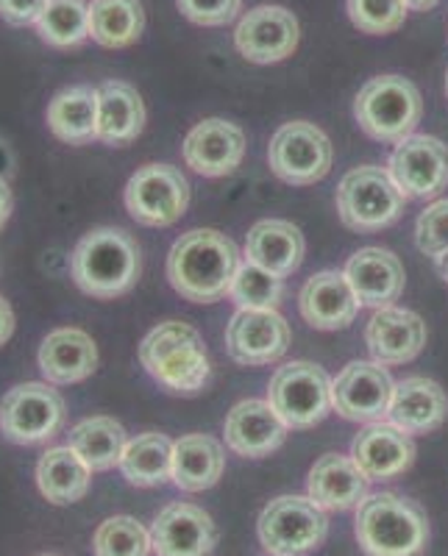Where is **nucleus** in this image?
Wrapping results in <instances>:
<instances>
[{"label":"nucleus","mask_w":448,"mask_h":556,"mask_svg":"<svg viewBox=\"0 0 448 556\" xmlns=\"http://www.w3.org/2000/svg\"><path fill=\"white\" fill-rule=\"evenodd\" d=\"M240 270V251L215 228H196L173 242L167 281L192 304H215L232 292Z\"/></svg>","instance_id":"1"},{"label":"nucleus","mask_w":448,"mask_h":556,"mask_svg":"<svg viewBox=\"0 0 448 556\" xmlns=\"http://www.w3.org/2000/svg\"><path fill=\"white\" fill-rule=\"evenodd\" d=\"M70 276L92 298L126 295L139 278V245L126 228H92L70 253Z\"/></svg>","instance_id":"2"},{"label":"nucleus","mask_w":448,"mask_h":556,"mask_svg":"<svg viewBox=\"0 0 448 556\" xmlns=\"http://www.w3.org/2000/svg\"><path fill=\"white\" fill-rule=\"evenodd\" d=\"M357 543L368 556H421L430 545V518L398 493L368 495L357 506Z\"/></svg>","instance_id":"3"},{"label":"nucleus","mask_w":448,"mask_h":556,"mask_svg":"<svg viewBox=\"0 0 448 556\" xmlns=\"http://www.w3.org/2000/svg\"><path fill=\"white\" fill-rule=\"evenodd\" d=\"M139 362L151 379L176 395H196L209 381L207 345L190 323H159L139 345Z\"/></svg>","instance_id":"4"},{"label":"nucleus","mask_w":448,"mask_h":556,"mask_svg":"<svg viewBox=\"0 0 448 556\" xmlns=\"http://www.w3.org/2000/svg\"><path fill=\"white\" fill-rule=\"evenodd\" d=\"M423 101L415 84L405 76H376L357 92L353 117L362 131L379 142L398 146L421 123Z\"/></svg>","instance_id":"5"},{"label":"nucleus","mask_w":448,"mask_h":556,"mask_svg":"<svg viewBox=\"0 0 448 556\" xmlns=\"http://www.w3.org/2000/svg\"><path fill=\"white\" fill-rule=\"evenodd\" d=\"M257 534L271 556H307L326 540V509L310 495H278L259 515Z\"/></svg>","instance_id":"6"},{"label":"nucleus","mask_w":448,"mask_h":556,"mask_svg":"<svg viewBox=\"0 0 448 556\" xmlns=\"http://www.w3.org/2000/svg\"><path fill=\"white\" fill-rule=\"evenodd\" d=\"M405 192L398 190L390 173L376 165L346 173L337 187V212L351 231L371 235L393 226L405 212Z\"/></svg>","instance_id":"7"},{"label":"nucleus","mask_w":448,"mask_h":556,"mask_svg":"<svg viewBox=\"0 0 448 556\" xmlns=\"http://www.w3.org/2000/svg\"><path fill=\"white\" fill-rule=\"evenodd\" d=\"M64 399L48 381L17 384L0 401V431L9 443L39 445L48 443L62 431Z\"/></svg>","instance_id":"8"},{"label":"nucleus","mask_w":448,"mask_h":556,"mask_svg":"<svg viewBox=\"0 0 448 556\" xmlns=\"http://www.w3.org/2000/svg\"><path fill=\"white\" fill-rule=\"evenodd\" d=\"M128 215L139 226L167 228L190 206V184L173 165H142L126 184L123 192Z\"/></svg>","instance_id":"9"},{"label":"nucleus","mask_w":448,"mask_h":556,"mask_svg":"<svg viewBox=\"0 0 448 556\" xmlns=\"http://www.w3.org/2000/svg\"><path fill=\"white\" fill-rule=\"evenodd\" d=\"M267 401L290 429H312L332 409V379L312 362H290L271 379Z\"/></svg>","instance_id":"10"},{"label":"nucleus","mask_w":448,"mask_h":556,"mask_svg":"<svg viewBox=\"0 0 448 556\" xmlns=\"http://www.w3.org/2000/svg\"><path fill=\"white\" fill-rule=\"evenodd\" d=\"M332 159H335V151L326 134L303 121L285 123L267 146L271 170L282 181L296 184V187L321 181L332 170Z\"/></svg>","instance_id":"11"},{"label":"nucleus","mask_w":448,"mask_h":556,"mask_svg":"<svg viewBox=\"0 0 448 556\" xmlns=\"http://www.w3.org/2000/svg\"><path fill=\"white\" fill-rule=\"evenodd\" d=\"M393 384L387 367L379 362H351L332 381V406L337 415L357 424H382L390 415Z\"/></svg>","instance_id":"12"},{"label":"nucleus","mask_w":448,"mask_h":556,"mask_svg":"<svg viewBox=\"0 0 448 556\" xmlns=\"http://www.w3.org/2000/svg\"><path fill=\"white\" fill-rule=\"evenodd\" d=\"M387 173L405 198H435L448 187V146L437 137L410 134L390 156Z\"/></svg>","instance_id":"13"},{"label":"nucleus","mask_w":448,"mask_h":556,"mask_svg":"<svg viewBox=\"0 0 448 556\" xmlns=\"http://www.w3.org/2000/svg\"><path fill=\"white\" fill-rule=\"evenodd\" d=\"M290 348V323L276 309H240L226 329V351L237 365L262 367Z\"/></svg>","instance_id":"14"},{"label":"nucleus","mask_w":448,"mask_h":556,"mask_svg":"<svg viewBox=\"0 0 448 556\" xmlns=\"http://www.w3.org/2000/svg\"><path fill=\"white\" fill-rule=\"evenodd\" d=\"M301 39V28L290 9L257 7L237 23L234 45L242 59L253 64H276L293 56Z\"/></svg>","instance_id":"15"},{"label":"nucleus","mask_w":448,"mask_h":556,"mask_svg":"<svg viewBox=\"0 0 448 556\" xmlns=\"http://www.w3.org/2000/svg\"><path fill=\"white\" fill-rule=\"evenodd\" d=\"M157 556H209L217 545V529L196 504H167L151 526Z\"/></svg>","instance_id":"16"},{"label":"nucleus","mask_w":448,"mask_h":556,"mask_svg":"<svg viewBox=\"0 0 448 556\" xmlns=\"http://www.w3.org/2000/svg\"><path fill=\"white\" fill-rule=\"evenodd\" d=\"M182 153L187 167L196 170L198 176H228L240 167L242 156H246V134L234 123L209 117L187 134Z\"/></svg>","instance_id":"17"},{"label":"nucleus","mask_w":448,"mask_h":556,"mask_svg":"<svg viewBox=\"0 0 448 556\" xmlns=\"http://www.w3.org/2000/svg\"><path fill=\"white\" fill-rule=\"evenodd\" d=\"M287 429L290 426L278 417L271 401H240L226 417L223 434H226V445L234 454L248 456V459H262V456L273 454L282 448L287 440Z\"/></svg>","instance_id":"18"},{"label":"nucleus","mask_w":448,"mask_h":556,"mask_svg":"<svg viewBox=\"0 0 448 556\" xmlns=\"http://www.w3.org/2000/svg\"><path fill=\"white\" fill-rule=\"evenodd\" d=\"M351 459L371 481H387L407 473L415 462V443L405 429L393 424H368L353 437Z\"/></svg>","instance_id":"19"},{"label":"nucleus","mask_w":448,"mask_h":556,"mask_svg":"<svg viewBox=\"0 0 448 556\" xmlns=\"http://www.w3.org/2000/svg\"><path fill=\"white\" fill-rule=\"evenodd\" d=\"M39 374L48 384H78L98 367V345L84 329L62 326L45 337L37 351Z\"/></svg>","instance_id":"20"},{"label":"nucleus","mask_w":448,"mask_h":556,"mask_svg":"<svg viewBox=\"0 0 448 556\" xmlns=\"http://www.w3.org/2000/svg\"><path fill=\"white\" fill-rule=\"evenodd\" d=\"M346 278L360 306L385 309L405 292V267L385 248H362L348 260Z\"/></svg>","instance_id":"21"},{"label":"nucleus","mask_w":448,"mask_h":556,"mask_svg":"<svg viewBox=\"0 0 448 556\" xmlns=\"http://www.w3.org/2000/svg\"><path fill=\"white\" fill-rule=\"evenodd\" d=\"M365 342L379 365H405L415 359L426 345V323L410 309L385 306L376 309L368 323Z\"/></svg>","instance_id":"22"},{"label":"nucleus","mask_w":448,"mask_h":556,"mask_svg":"<svg viewBox=\"0 0 448 556\" xmlns=\"http://www.w3.org/2000/svg\"><path fill=\"white\" fill-rule=\"evenodd\" d=\"M298 306H301L303 320L310 323L312 329L321 331L346 329L360 312V301L353 295L346 273L337 270L315 273L303 285L301 295H298Z\"/></svg>","instance_id":"23"},{"label":"nucleus","mask_w":448,"mask_h":556,"mask_svg":"<svg viewBox=\"0 0 448 556\" xmlns=\"http://www.w3.org/2000/svg\"><path fill=\"white\" fill-rule=\"evenodd\" d=\"M368 481L351 456L326 454L312 465L307 493L326 513H346L368 498Z\"/></svg>","instance_id":"24"},{"label":"nucleus","mask_w":448,"mask_h":556,"mask_svg":"<svg viewBox=\"0 0 448 556\" xmlns=\"http://www.w3.org/2000/svg\"><path fill=\"white\" fill-rule=\"evenodd\" d=\"M448 415V399L443 387L423 376H410L398 381L393 390L390 420L393 426L405 429L407 434H430L440 429Z\"/></svg>","instance_id":"25"},{"label":"nucleus","mask_w":448,"mask_h":556,"mask_svg":"<svg viewBox=\"0 0 448 556\" xmlns=\"http://www.w3.org/2000/svg\"><path fill=\"white\" fill-rule=\"evenodd\" d=\"M303 251H307V242H303L301 228L287 220H259L248 231V262L278 278L293 276L301 267Z\"/></svg>","instance_id":"26"},{"label":"nucleus","mask_w":448,"mask_h":556,"mask_svg":"<svg viewBox=\"0 0 448 556\" xmlns=\"http://www.w3.org/2000/svg\"><path fill=\"white\" fill-rule=\"evenodd\" d=\"M146 126V103L137 89L126 81H103L98 87V131L103 146H126L137 139Z\"/></svg>","instance_id":"27"},{"label":"nucleus","mask_w":448,"mask_h":556,"mask_svg":"<svg viewBox=\"0 0 448 556\" xmlns=\"http://www.w3.org/2000/svg\"><path fill=\"white\" fill-rule=\"evenodd\" d=\"M226 456L209 434H184L173 443V484L184 493H203L221 481Z\"/></svg>","instance_id":"28"},{"label":"nucleus","mask_w":448,"mask_h":556,"mask_svg":"<svg viewBox=\"0 0 448 556\" xmlns=\"http://www.w3.org/2000/svg\"><path fill=\"white\" fill-rule=\"evenodd\" d=\"M89 481H92V470L70 445H53L39 456L37 486L48 504H76L89 493Z\"/></svg>","instance_id":"29"},{"label":"nucleus","mask_w":448,"mask_h":556,"mask_svg":"<svg viewBox=\"0 0 448 556\" xmlns=\"http://www.w3.org/2000/svg\"><path fill=\"white\" fill-rule=\"evenodd\" d=\"M48 128L67 146H84L98 131V87L73 84L53 96L45 112Z\"/></svg>","instance_id":"30"},{"label":"nucleus","mask_w":448,"mask_h":556,"mask_svg":"<svg viewBox=\"0 0 448 556\" xmlns=\"http://www.w3.org/2000/svg\"><path fill=\"white\" fill-rule=\"evenodd\" d=\"M126 443V429L114 417L107 415L84 417L67 434V445L87 462L92 473L112 470L114 465H121Z\"/></svg>","instance_id":"31"},{"label":"nucleus","mask_w":448,"mask_h":556,"mask_svg":"<svg viewBox=\"0 0 448 556\" xmlns=\"http://www.w3.org/2000/svg\"><path fill=\"white\" fill-rule=\"evenodd\" d=\"M117 468L134 486L167 484L173 481V440L159 431L137 434L126 443Z\"/></svg>","instance_id":"32"},{"label":"nucleus","mask_w":448,"mask_h":556,"mask_svg":"<svg viewBox=\"0 0 448 556\" xmlns=\"http://www.w3.org/2000/svg\"><path fill=\"white\" fill-rule=\"evenodd\" d=\"M146 12L139 0H92L89 3V39L109 51L128 48L142 37Z\"/></svg>","instance_id":"33"},{"label":"nucleus","mask_w":448,"mask_h":556,"mask_svg":"<svg viewBox=\"0 0 448 556\" xmlns=\"http://www.w3.org/2000/svg\"><path fill=\"white\" fill-rule=\"evenodd\" d=\"M39 39L59 51L78 48L89 39V3L87 0H48V7L34 23Z\"/></svg>","instance_id":"34"},{"label":"nucleus","mask_w":448,"mask_h":556,"mask_svg":"<svg viewBox=\"0 0 448 556\" xmlns=\"http://www.w3.org/2000/svg\"><path fill=\"white\" fill-rule=\"evenodd\" d=\"M151 551V531L132 515L107 518L92 538V554L96 556H148Z\"/></svg>","instance_id":"35"},{"label":"nucleus","mask_w":448,"mask_h":556,"mask_svg":"<svg viewBox=\"0 0 448 556\" xmlns=\"http://www.w3.org/2000/svg\"><path fill=\"white\" fill-rule=\"evenodd\" d=\"M228 295L234 298V304L240 309H276L282 295H285V285L278 276L248 262L237 270Z\"/></svg>","instance_id":"36"},{"label":"nucleus","mask_w":448,"mask_h":556,"mask_svg":"<svg viewBox=\"0 0 448 556\" xmlns=\"http://www.w3.org/2000/svg\"><path fill=\"white\" fill-rule=\"evenodd\" d=\"M348 17L362 34H393L405 26L407 3L405 0H346Z\"/></svg>","instance_id":"37"},{"label":"nucleus","mask_w":448,"mask_h":556,"mask_svg":"<svg viewBox=\"0 0 448 556\" xmlns=\"http://www.w3.org/2000/svg\"><path fill=\"white\" fill-rule=\"evenodd\" d=\"M415 240L426 256H443L448 253V198L426 206L418 217Z\"/></svg>","instance_id":"38"},{"label":"nucleus","mask_w":448,"mask_h":556,"mask_svg":"<svg viewBox=\"0 0 448 556\" xmlns=\"http://www.w3.org/2000/svg\"><path fill=\"white\" fill-rule=\"evenodd\" d=\"M178 12L196 26H228L242 9V0H176Z\"/></svg>","instance_id":"39"},{"label":"nucleus","mask_w":448,"mask_h":556,"mask_svg":"<svg viewBox=\"0 0 448 556\" xmlns=\"http://www.w3.org/2000/svg\"><path fill=\"white\" fill-rule=\"evenodd\" d=\"M48 0H0V20L9 26H34Z\"/></svg>","instance_id":"40"},{"label":"nucleus","mask_w":448,"mask_h":556,"mask_svg":"<svg viewBox=\"0 0 448 556\" xmlns=\"http://www.w3.org/2000/svg\"><path fill=\"white\" fill-rule=\"evenodd\" d=\"M14 334V309L9 301L0 295V345H7Z\"/></svg>","instance_id":"41"},{"label":"nucleus","mask_w":448,"mask_h":556,"mask_svg":"<svg viewBox=\"0 0 448 556\" xmlns=\"http://www.w3.org/2000/svg\"><path fill=\"white\" fill-rule=\"evenodd\" d=\"M12 206H14V198H12V190H9V181L7 178H0V228L7 226L9 215H12Z\"/></svg>","instance_id":"42"},{"label":"nucleus","mask_w":448,"mask_h":556,"mask_svg":"<svg viewBox=\"0 0 448 556\" xmlns=\"http://www.w3.org/2000/svg\"><path fill=\"white\" fill-rule=\"evenodd\" d=\"M14 173V153L7 139H0V178H9Z\"/></svg>","instance_id":"43"},{"label":"nucleus","mask_w":448,"mask_h":556,"mask_svg":"<svg viewBox=\"0 0 448 556\" xmlns=\"http://www.w3.org/2000/svg\"><path fill=\"white\" fill-rule=\"evenodd\" d=\"M405 3L412 12H430V9H435L440 0H405Z\"/></svg>","instance_id":"44"},{"label":"nucleus","mask_w":448,"mask_h":556,"mask_svg":"<svg viewBox=\"0 0 448 556\" xmlns=\"http://www.w3.org/2000/svg\"><path fill=\"white\" fill-rule=\"evenodd\" d=\"M437 270H440L443 281L448 285V253H443V256H437Z\"/></svg>","instance_id":"45"},{"label":"nucleus","mask_w":448,"mask_h":556,"mask_svg":"<svg viewBox=\"0 0 448 556\" xmlns=\"http://www.w3.org/2000/svg\"><path fill=\"white\" fill-rule=\"evenodd\" d=\"M446 96H448V73H446Z\"/></svg>","instance_id":"46"},{"label":"nucleus","mask_w":448,"mask_h":556,"mask_svg":"<svg viewBox=\"0 0 448 556\" xmlns=\"http://www.w3.org/2000/svg\"><path fill=\"white\" fill-rule=\"evenodd\" d=\"M39 556H59V554H39Z\"/></svg>","instance_id":"47"}]
</instances>
